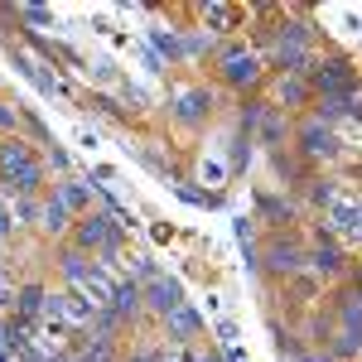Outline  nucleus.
I'll return each mask as SVG.
<instances>
[{
	"label": "nucleus",
	"instance_id": "nucleus-19",
	"mask_svg": "<svg viewBox=\"0 0 362 362\" xmlns=\"http://www.w3.org/2000/svg\"><path fill=\"white\" fill-rule=\"evenodd\" d=\"M15 295H20V285H15V266H10V261H0V309L15 305Z\"/></svg>",
	"mask_w": 362,
	"mask_h": 362
},
{
	"label": "nucleus",
	"instance_id": "nucleus-11",
	"mask_svg": "<svg viewBox=\"0 0 362 362\" xmlns=\"http://www.w3.org/2000/svg\"><path fill=\"white\" fill-rule=\"evenodd\" d=\"M329 314H334V329L362 334V290L358 285H353V290H338L334 305H329Z\"/></svg>",
	"mask_w": 362,
	"mask_h": 362
},
{
	"label": "nucleus",
	"instance_id": "nucleus-6",
	"mask_svg": "<svg viewBox=\"0 0 362 362\" xmlns=\"http://www.w3.org/2000/svg\"><path fill=\"white\" fill-rule=\"evenodd\" d=\"M290 150H295L305 165H329V160H338V136H334V126L305 116V121L295 126V145H290Z\"/></svg>",
	"mask_w": 362,
	"mask_h": 362
},
{
	"label": "nucleus",
	"instance_id": "nucleus-8",
	"mask_svg": "<svg viewBox=\"0 0 362 362\" xmlns=\"http://www.w3.org/2000/svg\"><path fill=\"white\" fill-rule=\"evenodd\" d=\"M305 271H314L319 280H338L343 271H348V256H343V247H338L329 232H319V242L309 247V266Z\"/></svg>",
	"mask_w": 362,
	"mask_h": 362
},
{
	"label": "nucleus",
	"instance_id": "nucleus-7",
	"mask_svg": "<svg viewBox=\"0 0 362 362\" xmlns=\"http://www.w3.org/2000/svg\"><path fill=\"white\" fill-rule=\"evenodd\" d=\"M169 116H174V126H184V131H203V126L213 121V92H208V87H184V92L169 102Z\"/></svg>",
	"mask_w": 362,
	"mask_h": 362
},
{
	"label": "nucleus",
	"instance_id": "nucleus-10",
	"mask_svg": "<svg viewBox=\"0 0 362 362\" xmlns=\"http://www.w3.org/2000/svg\"><path fill=\"white\" fill-rule=\"evenodd\" d=\"M140 290H145V309H150V314H155L160 324H165L169 314H174V309L184 305V295H179V285H174V280H165V276H155L150 285H140Z\"/></svg>",
	"mask_w": 362,
	"mask_h": 362
},
{
	"label": "nucleus",
	"instance_id": "nucleus-5",
	"mask_svg": "<svg viewBox=\"0 0 362 362\" xmlns=\"http://www.w3.org/2000/svg\"><path fill=\"white\" fill-rule=\"evenodd\" d=\"M73 247L87 251V256L112 261L116 247H121V223H116V218H107V213H83V218L73 223Z\"/></svg>",
	"mask_w": 362,
	"mask_h": 362
},
{
	"label": "nucleus",
	"instance_id": "nucleus-24",
	"mask_svg": "<svg viewBox=\"0 0 362 362\" xmlns=\"http://www.w3.org/2000/svg\"><path fill=\"white\" fill-rule=\"evenodd\" d=\"M353 285H358V290H362V266H358V271H353Z\"/></svg>",
	"mask_w": 362,
	"mask_h": 362
},
{
	"label": "nucleus",
	"instance_id": "nucleus-16",
	"mask_svg": "<svg viewBox=\"0 0 362 362\" xmlns=\"http://www.w3.org/2000/svg\"><path fill=\"white\" fill-rule=\"evenodd\" d=\"M73 223H78V218H73L58 198H44V208H39V227H44V237H63Z\"/></svg>",
	"mask_w": 362,
	"mask_h": 362
},
{
	"label": "nucleus",
	"instance_id": "nucleus-4",
	"mask_svg": "<svg viewBox=\"0 0 362 362\" xmlns=\"http://www.w3.org/2000/svg\"><path fill=\"white\" fill-rule=\"evenodd\" d=\"M213 68H218V83L237 87V92H247V87H256L261 78H266L261 54H251L247 44H223V49H218V58H213Z\"/></svg>",
	"mask_w": 362,
	"mask_h": 362
},
{
	"label": "nucleus",
	"instance_id": "nucleus-12",
	"mask_svg": "<svg viewBox=\"0 0 362 362\" xmlns=\"http://www.w3.org/2000/svg\"><path fill=\"white\" fill-rule=\"evenodd\" d=\"M276 102H280V112H285V107H290V112L309 107V102H314L309 78H305V73H280V78H276Z\"/></svg>",
	"mask_w": 362,
	"mask_h": 362
},
{
	"label": "nucleus",
	"instance_id": "nucleus-21",
	"mask_svg": "<svg viewBox=\"0 0 362 362\" xmlns=\"http://www.w3.org/2000/svg\"><path fill=\"white\" fill-rule=\"evenodd\" d=\"M208 20H213V25H237L242 10H232V5H208Z\"/></svg>",
	"mask_w": 362,
	"mask_h": 362
},
{
	"label": "nucleus",
	"instance_id": "nucleus-3",
	"mask_svg": "<svg viewBox=\"0 0 362 362\" xmlns=\"http://www.w3.org/2000/svg\"><path fill=\"white\" fill-rule=\"evenodd\" d=\"M305 266H309V247L300 237H290V232H271V237H266V247H261V271H266V276L295 280Z\"/></svg>",
	"mask_w": 362,
	"mask_h": 362
},
{
	"label": "nucleus",
	"instance_id": "nucleus-18",
	"mask_svg": "<svg viewBox=\"0 0 362 362\" xmlns=\"http://www.w3.org/2000/svg\"><path fill=\"white\" fill-rule=\"evenodd\" d=\"M329 353H334L338 362H353V358H362V334H348V329H334V338L324 343Z\"/></svg>",
	"mask_w": 362,
	"mask_h": 362
},
{
	"label": "nucleus",
	"instance_id": "nucleus-15",
	"mask_svg": "<svg viewBox=\"0 0 362 362\" xmlns=\"http://www.w3.org/2000/svg\"><path fill=\"white\" fill-rule=\"evenodd\" d=\"M54 198L68 208V213H73V218L92 213V208H87V203H92V184H87V179H63V184L54 189Z\"/></svg>",
	"mask_w": 362,
	"mask_h": 362
},
{
	"label": "nucleus",
	"instance_id": "nucleus-14",
	"mask_svg": "<svg viewBox=\"0 0 362 362\" xmlns=\"http://www.w3.org/2000/svg\"><path fill=\"white\" fill-rule=\"evenodd\" d=\"M285 140H295V126H290V116L280 112V107H271V112L261 116V126H256V145H271V150H280Z\"/></svg>",
	"mask_w": 362,
	"mask_h": 362
},
{
	"label": "nucleus",
	"instance_id": "nucleus-1",
	"mask_svg": "<svg viewBox=\"0 0 362 362\" xmlns=\"http://www.w3.org/2000/svg\"><path fill=\"white\" fill-rule=\"evenodd\" d=\"M44 155H34V145L20 136H5L0 140V174L10 179V189L20 198H39L44 194Z\"/></svg>",
	"mask_w": 362,
	"mask_h": 362
},
{
	"label": "nucleus",
	"instance_id": "nucleus-17",
	"mask_svg": "<svg viewBox=\"0 0 362 362\" xmlns=\"http://www.w3.org/2000/svg\"><path fill=\"white\" fill-rule=\"evenodd\" d=\"M256 213H261V223H295V203H290V198H280V194H261L256 198Z\"/></svg>",
	"mask_w": 362,
	"mask_h": 362
},
{
	"label": "nucleus",
	"instance_id": "nucleus-25",
	"mask_svg": "<svg viewBox=\"0 0 362 362\" xmlns=\"http://www.w3.org/2000/svg\"><path fill=\"white\" fill-rule=\"evenodd\" d=\"M358 174H362V165H358Z\"/></svg>",
	"mask_w": 362,
	"mask_h": 362
},
{
	"label": "nucleus",
	"instance_id": "nucleus-13",
	"mask_svg": "<svg viewBox=\"0 0 362 362\" xmlns=\"http://www.w3.org/2000/svg\"><path fill=\"white\" fill-rule=\"evenodd\" d=\"M44 309H49V290H44L39 280L20 285V295H15V324L25 329V324H34V319H39Z\"/></svg>",
	"mask_w": 362,
	"mask_h": 362
},
{
	"label": "nucleus",
	"instance_id": "nucleus-20",
	"mask_svg": "<svg viewBox=\"0 0 362 362\" xmlns=\"http://www.w3.org/2000/svg\"><path fill=\"white\" fill-rule=\"evenodd\" d=\"M155 44H160V54H169V63H179V58H184V44H179V34H165V29H160V34H155Z\"/></svg>",
	"mask_w": 362,
	"mask_h": 362
},
{
	"label": "nucleus",
	"instance_id": "nucleus-9",
	"mask_svg": "<svg viewBox=\"0 0 362 362\" xmlns=\"http://www.w3.org/2000/svg\"><path fill=\"white\" fill-rule=\"evenodd\" d=\"M165 338H169V343H179V348H194L198 338H203V314H198L194 305H179L165 319Z\"/></svg>",
	"mask_w": 362,
	"mask_h": 362
},
{
	"label": "nucleus",
	"instance_id": "nucleus-22",
	"mask_svg": "<svg viewBox=\"0 0 362 362\" xmlns=\"http://www.w3.org/2000/svg\"><path fill=\"white\" fill-rule=\"evenodd\" d=\"M194 362H227V353H223V348H203V343H198Z\"/></svg>",
	"mask_w": 362,
	"mask_h": 362
},
{
	"label": "nucleus",
	"instance_id": "nucleus-2",
	"mask_svg": "<svg viewBox=\"0 0 362 362\" xmlns=\"http://www.w3.org/2000/svg\"><path fill=\"white\" fill-rule=\"evenodd\" d=\"M305 78L314 87V102H343L358 92V68L348 58H314Z\"/></svg>",
	"mask_w": 362,
	"mask_h": 362
},
{
	"label": "nucleus",
	"instance_id": "nucleus-23",
	"mask_svg": "<svg viewBox=\"0 0 362 362\" xmlns=\"http://www.w3.org/2000/svg\"><path fill=\"white\" fill-rule=\"evenodd\" d=\"M116 362H160V348H136L131 358H116Z\"/></svg>",
	"mask_w": 362,
	"mask_h": 362
}]
</instances>
